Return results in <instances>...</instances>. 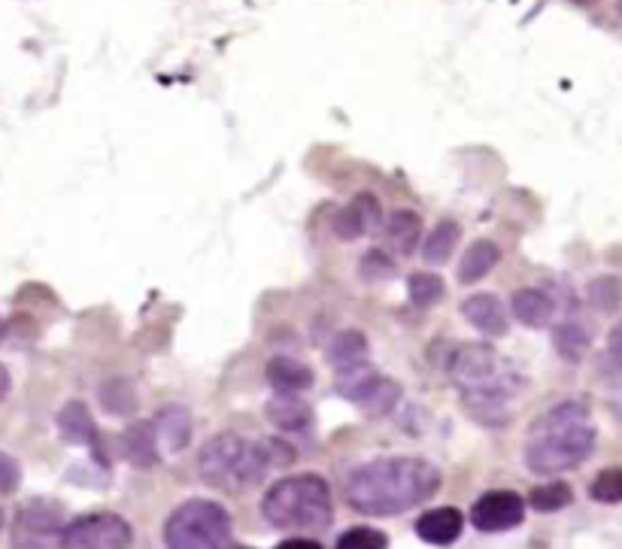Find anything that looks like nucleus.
I'll return each mask as SVG.
<instances>
[{
    "label": "nucleus",
    "instance_id": "nucleus-1",
    "mask_svg": "<svg viewBox=\"0 0 622 549\" xmlns=\"http://www.w3.org/2000/svg\"><path fill=\"white\" fill-rule=\"evenodd\" d=\"M440 489V470L414 456L377 458L358 468L346 486V501L365 516H398L431 501Z\"/></svg>",
    "mask_w": 622,
    "mask_h": 549
},
{
    "label": "nucleus",
    "instance_id": "nucleus-2",
    "mask_svg": "<svg viewBox=\"0 0 622 549\" xmlns=\"http://www.w3.org/2000/svg\"><path fill=\"white\" fill-rule=\"evenodd\" d=\"M450 379L477 423L504 425L510 404L526 389L519 367L489 344H465L450 358Z\"/></svg>",
    "mask_w": 622,
    "mask_h": 549
},
{
    "label": "nucleus",
    "instance_id": "nucleus-3",
    "mask_svg": "<svg viewBox=\"0 0 622 549\" xmlns=\"http://www.w3.org/2000/svg\"><path fill=\"white\" fill-rule=\"evenodd\" d=\"M595 449V425L583 404L568 400L547 410L526 437V465L541 477L580 468Z\"/></svg>",
    "mask_w": 622,
    "mask_h": 549
},
{
    "label": "nucleus",
    "instance_id": "nucleus-4",
    "mask_svg": "<svg viewBox=\"0 0 622 549\" xmlns=\"http://www.w3.org/2000/svg\"><path fill=\"white\" fill-rule=\"evenodd\" d=\"M292 461L295 453L283 440H246L241 435H220L201 449L197 470L207 486L237 495L258 486L274 468Z\"/></svg>",
    "mask_w": 622,
    "mask_h": 549
},
{
    "label": "nucleus",
    "instance_id": "nucleus-5",
    "mask_svg": "<svg viewBox=\"0 0 622 549\" xmlns=\"http://www.w3.org/2000/svg\"><path fill=\"white\" fill-rule=\"evenodd\" d=\"M262 514L279 531H323L335 516L332 489L316 474L286 477L271 486L262 501Z\"/></svg>",
    "mask_w": 622,
    "mask_h": 549
},
{
    "label": "nucleus",
    "instance_id": "nucleus-6",
    "mask_svg": "<svg viewBox=\"0 0 622 549\" xmlns=\"http://www.w3.org/2000/svg\"><path fill=\"white\" fill-rule=\"evenodd\" d=\"M164 543L167 549H234L228 510L204 498L180 504L164 526Z\"/></svg>",
    "mask_w": 622,
    "mask_h": 549
},
{
    "label": "nucleus",
    "instance_id": "nucleus-7",
    "mask_svg": "<svg viewBox=\"0 0 622 549\" xmlns=\"http://www.w3.org/2000/svg\"><path fill=\"white\" fill-rule=\"evenodd\" d=\"M337 374V392L346 400H353L356 407L368 413V416H389L392 407L401 398V389L392 379L380 377L374 367L365 365L346 367V370H335Z\"/></svg>",
    "mask_w": 622,
    "mask_h": 549
},
{
    "label": "nucleus",
    "instance_id": "nucleus-8",
    "mask_svg": "<svg viewBox=\"0 0 622 549\" xmlns=\"http://www.w3.org/2000/svg\"><path fill=\"white\" fill-rule=\"evenodd\" d=\"M64 531V510L49 498L28 501L12 519V547L16 549H58Z\"/></svg>",
    "mask_w": 622,
    "mask_h": 549
},
{
    "label": "nucleus",
    "instance_id": "nucleus-9",
    "mask_svg": "<svg viewBox=\"0 0 622 549\" xmlns=\"http://www.w3.org/2000/svg\"><path fill=\"white\" fill-rule=\"evenodd\" d=\"M131 538V526L122 516L89 514L64 526L58 549H128Z\"/></svg>",
    "mask_w": 622,
    "mask_h": 549
},
{
    "label": "nucleus",
    "instance_id": "nucleus-10",
    "mask_svg": "<svg viewBox=\"0 0 622 549\" xmlns=\"http://www.w3.org/2000/svg\"><path fill=\"white\" fill-rule=\"evenodd\" d=\"M526 519V501L517 492L498 489L477 498L471 507V522L477 531L496 535V531H510Z\"/></svg>",
    "mask_w": 622,
    "mask_h": 549
},
{
    "label": "nucleus",
    "instance_id": "nucleus-11",
    "mask_svg": "<svg viewBox=\"0 0 622 549\" xmlns=\"http://www.w3.org/2000/svg\"><path fill=\"white\" fill-rule=\"evenodd\" d=\"M377 225H380V204L374 195L353 197V204L344 206L335 216V234L340 241H358Z\"/></svg>",
    "mask_w": 622,
    "mask_h": 549
},
{
    "label": "nucleus",
    "instance_id": "nucleus-12",
    "mask_svg": "<svg viewBox=\"0 0 622 549\" xmlns=\"http://www.w3.org/2000/svg\"><path fill=\"white\" fill-rule=\"evenodd\" d=\"M465 528V516L456 507H438V510H428L416 519V535L435 543V547H450L456 543Z\"/></svg>",
    "mask_w": 622,
    "mask_h": 549
},
{
    "label": "nucleus",
    "instance_id": "nucleus-13",
    "mask_svg": "<svg viewBox=\"0 0 622 549\" xmlns=\"http://www.w3.org/2000/svg\"><path fill=\"white\" fill-rule=\"evenodd\" d=\"M152 428H155L159 447H164V453H183L192 440V416L185 407H176V404L155 413Z\"/></svg>",
    "mask_w": 622,
    "mask_h": 549
},
{
    "label": "nucleus",
    "instance_id": "nucleus-14",
    "mask_svg": "<svg viewBox=\"0 0 622 549\" xmlns=\"http://www.w3.org/2000/svg\"><path fill=\"white\" fill-rule=\"evenodd\" d=\"M465 319L471 322L477 332L489 334V337H501L508 334V313H504V304L496 298V295H471L465 301Z\"/></svg>",
    "mask_w": 622,
    "mask_h": 549
},
{
    "label": "nucleus",
    "instance_id": "nucleus-15",
    "mask_svg": "<svg viewBox=\"0 0 622 549\" xmlns=\"http://www.w3.org/2000/svg\"><path fill=\"white\" fill-rule=\"evenodd\" d=\"M267 419L277 425L279 431H286V435H300V431H307L313 425V410L300 395H283V392H277V398L267 404Z\"/></svg>",
    "mask_w": 622,
    "mask_h": 549
},
{
    "label": "nucleus",
    "instance_id": "nucleus-16",
    "mask_svg": "<svg viewBox=\"0 0 622 549\" xmlns=\"http://www.w3.org/2000/svg\"><path fill=\"white\" fill-rule=\"evenodd\" d=\"M122 453H125V458L134 468H155L162 453H159V437H155L152 423L131 425L122 435Z\"/></svg>",
    "mask_w": 622,
    "mask_h": 549
},
{
    "label": "nucleus",
    "instance_id": "nucleus-17",
    "mask_svg": "<svg viewBox=\"0 0 622 549\" xmlns=\"http://www.w3.org/2000/svg\"><path fill=\"white\" fill-rule=\"evenodd\" d=\"M267 383L283 395H300L313 386V370L288 355H277L267 362Z\"/></svg>",
    "mask_w": 622,
    "mask_h": 549
},
{
    "label": "nucleus",
    "instance_id": "nucleus-18",
    "mask_svg": "<svg viewBox=\"0 0 622 549\" xmlns=\"http://www.w3.org/2000/svg\"><path fill=\"white\" fill-rule=\"evenodd\" d=\"M58 431L68 444H80V447L98 449V428H94L92 416L85 410V404L80 400H70L64 410L58 413Z\"/></svg>",
    "mask_w": 622,
    "mask_h": 549
},
{
    "label": "nucleus",
    "instance_id": "nucleus-19",
    "mask_svg": "<svg viewBox=\"0 0 622 549\" xmlns=\"http://www.w3.org/2000/svg\"><path fill=\"white\" fill-rule=\"evenodd\" d=\"M555 304L553 298L541 292V288H519L513 295V316L529 328H543L547 322L553 319Z\"/></svg>",
    "mask_w": 622,
    "mask_h": 549
},
{
    "label": "nucleus",
    "instance_id": "nucleus-20",
    "mask_svg": "<svg viewBox=\"0 0 622 549\" xmlns=\"http://www.w3.org/2000/svg\"><path fill=\"white\" fill-rule=\"evenodd\" d=\"M328 365L335 367V370H346V367H356V365H365L368 362V337L361 332H340L328 344Z\"/></svg>",
    "mask_w": 622,
    "mask_h": 549
},
{
    "label": "nucleus",
    "instance_id": "nucleus-21",
    "mask_svg": "<svg viewBox=\"0 0 622 549\" xmlns=\"http://www.w3.org/2000/svg\"><path fill=\"white\" fill-rule=\"evenodd\" d=\"M419 237H422V218L410 210H398L386 222V243L401 255H410L419 246Z\"/></svg>",
    "mask_w": 622,
    "mask_h": 549
},
{
    "label": "nucleus",
    "instance_id": "nucleus-22",
    "mask_svg": "<svg viewBox=\"0 0 622 549\" xmlns=\"http://www.w3.org/2000/svg\"><path fill=\"white\" fill-rule=\"evenodd\" d=\"M498 258H501V250L492 241L471 243V250L465 252V258L459 264V279L465 286H471V283L483 279L496 267Z\"/></svg>",
    "mask_w": 622,
    "mask_h": 549
},
{
    "label": "nucleus",
    "instance_id": "nucleus-23",
    "mask_svg": "<svg viewBox=\"0 0 622 549\" xmlns=\"http://www.w3.org/2000/svg\"><path fill=\"white\" fill-rule=\"evenodd\" d=\"M553 344H555V353L562 355L565 362H580V358L589 353L592 337H589V332L580 325V322L568 319L562 322V325H555Z\"/></svg>",
    "mask_w": 622,
    "mask_h": 549
},
{
    "label": "nucleus",
    "instance_id": "nucleus-24",
    "mask_svg": "<svg viewBox=\"0 0 622 549\" xmlns=\"http://www.w3.org/2000/svg\"><path fill=\"white\" fill-rule=\"evenodd\" d=\"M461 231L456 222H440V225H435L431 228V234H428L426 241V250H422V258H426L428 264H443L450 262L452 250H456V243H459Z\"/></svg>",
    "mask_w": 622,
    "mask_h": 549
},
{
    "label": "nucleus",
    "instance_id": "nucleus-25",
    "mask_svg": "<svg viewBox=\"0 0 622 549\" xmlns=\"http://www.w3.org/2000/svg\"><path fill=\"white\" fill-rule=\"evenodd\" d=\"M589 304L601 313H616L622 307V279L616 276H599L587 288Z\"/></svg>",
    "mask_w": 622,
    "mask_h": 549
},
{
    "label": "nucleus",
    "instance_id": "nucleus-26",
    "mask_svg": "<svg viewBox=\"0 0 622 549\" xmlns=\"http://www.w3.org/2000/svg\"><path fill=\"white\" fill-rule=\"evenodd\" d=\"M98 398H101L106 413H115V416L134 413V389H131L128 379H106L101 392H98Z\"/></svg>",
    "mask_w": 622,
    "mask_h": 549
},
{
    "label": "nucleus",
    "instance_id": "nucleus-27",
    "mask_svg": "<svg viewBox=\"0 0 622 549\" xmlns=\"http://www.w3.org/2000/svg\"><path fill=\"white\" fill-rule=\"evenodd\" d=\"M571 486L568 482H547V486H538L534 492L529 495V504L538 510V514H555L571 504Z\"/></svg>",
    "mask_w": 622,
    "mask_h": 549
},
{
    "label": "nucleus",
    "instance_id": "nucleus-28",
    "mask_svg": "<svg viewBox=\"0 0 622 549\" xmlns=\"http://www.w3.org/2000/svg\"><path fill=\"white\" fill-rule=\"evenodd\" d=\"M335 549H389V538L377 531V528L358 526L349 528L346 535H340Z\"/></svg>",
    "mask_w": 622,
    "mask_h": 549
},
{
    "label": "nucleus",
    "instance_id": "nucleus-29",
    "mask_svg": "<svg viewBox=\"0 0 622 549\" xmlns=\"http://www.w3.org/2000/svg\"><path fill=\"white\" fill-rule=\"evenodd\" d=\"M410 298L419 307H431L443 298V279L438 274H414L410 276Z\"/></svg>",
    "mask_w": 622,
    "mask_h": 549
},
{
    "label": "nucleus",
    "instance_id": "nucleus-30",
    "mask_svg": "<svg viewBox=\"0 0 622 549\" xmlns=\"http://www.w3.org/2000/svg\"><path fill=\"white\" fill-rule=\"evenodd\" d=\"M589 495L601 504H620L622 501V468L601 470L599 477L589 486Z\"/></svg>",
    "mask_w": 622,
    "mask_h": 549
},
{
    "label": "nucleus",
    "instance_id": "nucleus-31",
    "mask_svg": "<svg viewBox=\"0 0 622 549\" xmlns=\"http://www.w3.org/2000/svg\"><path fill=\"white\" fill-rule=\"evenodd\" d=\"M361 274L368 279H389L395 274V262L383 250H370L361 262Z\"/></svg>",
    "mask_w": 622,
    "mask_h": 549
},
{
    "label": "nucleus",
    "instance_id": "nucleus-32",
    "mask_svg": "<svg viewBox=\"0 0 622 549\" xmlns=\"http://www.w3.org/2000/svg\"><path fill=\"white\" fill-rule=\"evenodd\" d=\"M22 482V468L19 461L7 453H0V495H12Z\"/></svg>",
    "mask_w": 622,
    "mask_h": 549
},
{
    "label": "nucleus",
    "instance_id": "nucleus-33",
    "mask_svg": "<svg viewBox=\"0 0 622 549\" xmlns=\"http://www.w3.org/2000/svg\"><path fill=\"white\" fill-rule=\"evenodd\" d=\"M608 353L616 358V365H622V322L613 325V332L608 334Z\"/></svg>",
    "mask_w": 622,
    "mask_h": 549
},
{
    "label": "nucleus",
    "instance_id": "nucleus-34",
    "mask_svg": "<svg viewBox=\"0 0 622 549\" xmlns=\"http://www.w3.org/2000/svg\"><path fill=\"white\" fill-rule=\"evenodd\" d=\"M274 549H323L316 540H307V538H292V540H283L279 547Z\"/></svg>",
    "mask_w": 622,
    "mask_h": 549
},
{
    "label": "nucleus",
    "instance_id": "nucleus-35",
    "mask_svg": "<svg viewBox=\"0 0 622 549\" xmlns=\"http://www.w3.org/2000/svg\"><path fill=\"white\" fill-rule=\"evenodd\" d=\"M7 392H10V370L0 365V400L7 398Z\"/></svg>",
    "mask_w": 622,
    "mask_h": 549
},
{
    "label": "nucleus",
    "instance_id": "nucleus-36",
    "mask_svg": "<svg viewBox=\"0 0 622 549\" xmlns=\"http://www.w3.org/2000/svg\"><path fill=\"white\" fill-rule=\"evenodd\" d=\"M3 337H7V322L0 319V340H3Z\"/></svg>",
    "mask_w": 622,
    "mask_h": 549
},
{
    "label": "nucleus",
    "instance_id": "nucleus-37",
    "mask_svg": "<svg viewBox=\"0 0 622 549\" xmlns=\"http://www.w3.org/2000/svg\"><path fill=\"white\" fill-rule=\"evenodd\" d=\"M571 3H580V7H589V3H595V0H571Z\"/></svg>",
    "mask_w": 622,
    "mask_h": 549
},
{
    "label": "nucleus",
    "instance_id": "nucleus-38",
    "mask_svg": "<svg viewBox=\"0 0 622 549\" xmlns=\"http://www.w3.org/2000/svg\"><path fill=\"white\" fill-rule=\"evenodd\" d=\"M0 528H3V510H0Z\"/></svg>",
    "mask_w": 622,
    "mask_h": 549
},
{
    "label": "nucleus",
    "instance_id": "nucleus-39",
    "mask_svg": "<svg viewBox=\"0 0 622 549\" xmlns=\"http://www.w3.org/2000/svg\"><path fill=\"white\" fill-rule=\"evenodd\" d=\"M620 12H622V0H620Z\"/></svg>",
    "mask_w": 622,
    "mask_h": 549
}]
</instances>
